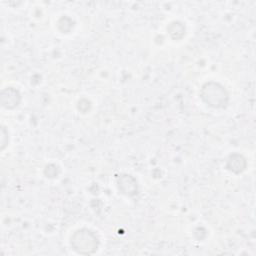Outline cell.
Returning <instances> with one entry per match:
<instances>
[{"label": "cell", "mask_w": 256, "mask_h": 256, "mask_svg": "<svg viewBox=\"0 0 256 256\" xmlns=\"http://www.w3.org/2000/svg\"><path fill=\"white\" fill-rule=\"evenodd\" d=\"M70 244L72 249L78 254L89 255L97 251L99 240L93 231L87 228H82L73 233Z\"/></svg>", "instance_id": "obj_1"}, {"label": "cell", "mask_w": 256, "mask_h": 256, "mask_svg": "<svg viewBox=\"0 0 256 256\" xmlns=\"http://www.w3.org/2000/svg\"><path fill=\"white\" fill-rule=\"evenodd\" d=\"M245 166H246V161L244 157L239 154L230 155L227 161V168L234 173L242 172L245 169Z\"/></svg>", "instance_id": "obj_5"}, {"label": "cell", "mask_w": 256, "mask_h": 256, "mask_svg": "<svg viewBox=\"0 0 256 256\" xmlns=\"http://www.w3.org/2000/svg\"><path fill=\"white\" fill-rule=\"evenodd\" d=\"M118 188L121 191V193L127 195V196H134L137 193L138 187H137V181L134 177L131 175H122L118 179Z\"/></svg>", "instance_id": "obj_4"}, {"label": "cell", "mask_w": 256, "mask_h": 256, "mask_svg": "<svg viewBox=\"0 0 256 256\" xmlns=\"http://www.w3.org/2000/svg\"><path fill=\"white\" fill-rule=\"evenodd\" d=\"M167 31L169 32L170 36L175 39H181L185 35V27L180 22H173L167 27Z\"/></svg>", "instance_id": "obj_6"}, {"label": "cell", "mask_w": 256, "mask_h": 256, "mask_svg": "<svg viewBox=\"0 0 256 256\" xmlns=\"http://www.w3.org/2000/svg\"><path fill=\"white\" fill-rule=\"evenodd\" d=\"M20 100L21 96L19 91L12 87H7L1 92V104L6 109H13L17 107Z\"/></svg>", "instance_id": "obj_3"}, {"label": "cell", "mask_w": 256, "mask_h": 256, "mask_svg": "<svg viewBox=\"0 0 256 256\" xmlns=\"http://www.w3.org/2000/svg\"><path fill=\"white\" fill-rule=\"evenodd\" d=\"M202 100L213 108H223L227 105L229 97L226 89L219 83L207 82L200 91Z\"/></svg>", "instance_id": "obj_2"}]
</instances>
